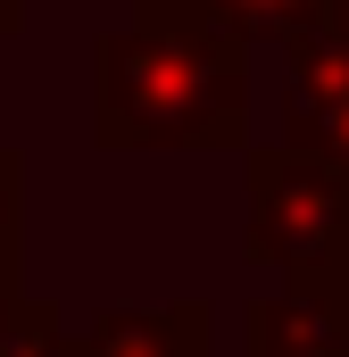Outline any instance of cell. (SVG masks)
<instances>
[{
  "label": "cell",
  "mask_w": 349,
  "mask_h": 357,
  "mask_svg": "<svg viewBox=\"0 0 349 357\" xmlns=\"http://www.w3.org/2000/svg\"><path fill=\"white\" fill-rule=\"evenodd\" d=\"M250 142V50L200 25H108L91 42V150H242Z\"/></svg>",
  "instance_id": "obj_1"
},
{
  "label": "cell",
  "mask_w": 349,
  "mask_h": 357,
  "mask_svg": "<svg viewBox=\"0 0 349 357\" xmlns=\"http://www.w3.org/2000/svg\"><path fill=\"white\" fill-rule=\"evenodd\" d=\"M242 258L274 282L325 291L349 266V175L291 142L242 150Z\"/></svg>",
  "instance_id": "obj_2"
},
{
  "label": "cell",
  "mask_w": 349,
  "mask_h": 357,
  "mask_svg": "<svg viewBox=\"0 0 349 357\" xmlns=\"http://www.w3.org/2000/svg\"><path fill=\"white\" fill-rule=\"evenodd\" d=\"M75 357H216V307L208 299H167V307H100Z\"/></svg>",
  "instance_id": "obj_3"
},
{
  "label": "cell",
  "mask_w": 349,
  "mask_h": 357,
  "mask_svg": "<svg viewBox=\"0 0 349 357\" xmlns=\"http://www.w3.org/2000/svg\"><path fill=\"white\" fill-rule=\"evenodd\" d=\"M242 341L250 357H349V316L333 307V291L283 282L242 307Z\"/></svg>",
  "instance_id": "obj_4"
},
{
  "label": "cell",
  "mask_w": 349,
  "mask_h": 357,
  "mask_svg": "<svg viewBox=\"0 0 349 357\" xmlns=\"http://www.w3.org/2000/svg\"><path fill=\"white\" fill-rule=\"evenodd\" d=\"M283 142L308 150V158H333L349 175V67H333V59H291Z\"/></svg>",
  "instance_id": "obj_5"
},
{
  "label": "cell",
  "mask_w": 349,
  "mask_h": 357,
  "mask_svg": "<svg viewBox=\"0 0 349 357\" xmlns=\"http://www.w3.org/2000/svg\"><path fill=\"white\" fill-rule=\"evenodd\" d=\"M308 8L316 0H150L142 17L150 25H200V33H216V42H291L299 25H308Z\"/></svg>",
  "instance_id": "obj_6"
},
{
  "label": "cell",
  "mask_w": 349,
  "mask_h": 357,
  "mask_svg": "<svg viewBox=\"0 0 349 357\" xmlns=\"http://www.w3.org/2000/svg\"><path fill=\"white\" fill-rule=\"evenodd\" d=\"M0 357H75V324L59 299L17 291V307L0 316Z\"/></svg>",
  "instance_id": "obj_7"
},
{
  "label": "cell",
  "mask_w": 349,
  "mask_h": 357,
  "mask_svg": "<svg viewBox=\"0 0 349 357\" xmlns=\"http://www.w3.org/2000/svg\"><path fill=\"white\" fill-rule=\"evenodd\" d=\"M291 59H333V67H349V0H316L308 8V25L283 42V67Z\"/></svg>",
  "instance_id": "obj_8"
},
{
  "label": "cell",
  "mask_w": 349,
  "mask_h": 357,
  "mask_svg": "<svg viewBox=\"0 0 349 357\" xmlns=\"http://www.w3.org/2000/svg\"><path fill=\"white\" fill-rule=\"evenodd\" d=\"M25 250V158L0 142V266H17Z\"/></svg>",
  "instance_id": "obj_9"
},
{
  "label": "cell",
  "mask_w": 349,
  "mask_h": 357,
  "mask_svg": "<svg viewBox=\"0 0 349 357\" xmlns=\"http://www.w3.org/2000/svg\"><path fill=\"white\" fill-rule=\"evenodd\" d=\"M34 8H42V0H0V42H8V33H25V17H34Z\"/></svg>",
  "instance_id": "obj_10"
},
{
  "label": "cell",
  "mask_w": 349,
  "mask_h": 357,
  "mask_svg": "<svg viewBox=\"0 0 349 357\" xmlns=\"http://www.w3.org/2000/svg\"><path fill=\"white\" fill-rule=\"evenodd\" d=\"M325 291H333V307H341V316H349V266L333 274V282H325Z\"/></svg>",
  "instance_id": "obj_11"
},
{
  "label": "cell",
  "mask_w": 349,
  "mask_h": 357,
  "mask_svg": "<svg viewBox=\"0 0 349 357\" xmlns=\"http://www.w3.org/2000/svg\"><path fill=\"white\" fill-rule=\"evenodd\" d=\"M125 8H133V17H142V8H150V0H125Z\"/></svg>",
  "instance_id": "obj_12"
}]
</instances>
